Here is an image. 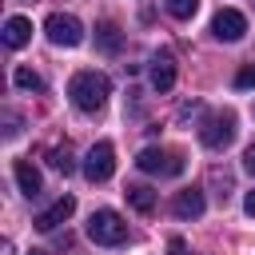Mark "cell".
<instances>
[{
	"mask_svg": "<svg viewBox=\"0 0 255 255\" xmlns=\"http://www.w3.org/2000/svg\"><path fill=\"white\" fill-rule=\"evenodd\" d=\"M199 139H203V147L223 151V147L235 139V116H231V112H207L203 124H199Z\"/></svg>",
	"mask_w": 255,
	"mask_h": 255,
	"instance_id": "cell-3",
	"label": "cell"
},
{
	"mask_svg": "<svg viewBox=\"0 0 255 255\" xmlns=\"http://www.w3.org/2000/svg\"><path fill=\"white\" fill-rule=\"evenodd\" d=\"M203 207H207V199H203L199 187H183V191H175V199H171V211H175L179 219H199Z\"/></svg>",
	"mask_w": 255,
	"mask_h": 255,
	"instance_id": "cell-9",
	"label": "cell"
},
{
	"mask_svg": "<svg viewBox=\"0 0 255 255\" xmlns=\"http://www.w3.org/2000/svg\"><path fill=\"white\" fill-rule=\"evenodd\" d=\"M48 163H52L56 171H64V175H68V171L76 167V163H72V147H68V143H64V147H52V151H48Z\"/></svg>",
	"mask_w": 255,
	"mask_h": 255,
	"instance_id": "cell-16",
	"label": "cell"
},
{
	"mask_svg": "<svg viewBox=\"0 0 255 255\" xmlns=\"http://www.w3.org/2000/svg\"><path fill=\"white\" fill-rule=\"evenodd\" d=\"M12 175H16V183H20V191L32 199V195H40V187H44V179H40V171L32 167V159H16L12 163Z\"/></svg>",
	"mask_w": 255,
	"mask_h": 255,
	"instance_id": "cell-10",
	"label": "cell"
},
{
	"mask_svg": "<svg viewBox=\"0 0 255 255\" xmlns=\"http://www.w3.org/2000/svg\"><path fill=\"white\" fill-rule=\"evenodd\" d=\"M235 88H255V64H243L235 72Z\"/></svg>",
	"mask_w": 255,
	"mask_h": 255,
	"instance_id": "cell-19",
	"label": "cell"
},
{
	"mask_svg": "<svg viewBox=\"0 0 255 255\" xmlns=\"http://www.w3.org/2000/svg\"><path fill=\"white\" fill-rule=\"evenodd\" d=\"M124 195H128V203H131L139 215H151V211H155V191H151L147 183H131Z\"/></svg>",
	"mask_w": 255,
	"mask_h": 255,
	"instance_id": "cell-13",
	"label": "cell"
},
{
	"mask_svg": "<svg viewBox=\"0 0 255 255\" xmlns=\"http://www.w3.org/2000/svg\"><path fill=\"white\" fill-rule=\"evenodd\" d=\"M72 211H76V199H72V195H60L52 207H44V211L36 215V231H56L60 223L72 219Z\"/></svg>",
	"mask_w": 255,
	"mask_h": 255,
	"instance_id": "cell-8",
	"label": "cell"
},
{
	"mask_svg": "<svg viewBox=\"0 0 255 255\" xmlns=\"http://www.w3.org/2000/svg\"><path fill=\"white\" fill-rule=\"evenodd\" d=\"M167 251H171V255H187V243H183V239H171V247H167Z\"/></svg>",
	"mask_w": 255,
	"mask_h": 255,
	"instance_id": "cell-22",
	"label": "cell"
},
{
	"mask_svg": "<svg viewBox=\"0 0 255 255\" xmlns=\"http://www.w3.org/2000/svg\"><path fill=\"white\" fill-rule=\"evenodd\" d=\"M68 96H72V104L80 108V112H100L104 104H108V96H112V80L104 76V72H96V68H84V72H76L72 80H68Z\"/></svg>",
	"mask_w": 255,
	"mask_h": 255,
	"instance_id": "cell-1",
	"label": "cell"
},
{
	"mask_svg": "<svg viewBox=\"0 0 255 255\" xmlns=\"http://www.w3.org/2000/svg\"><path fill=\"white\" fill-rule=\"evenodd\" d=\"M32 40V20L28 16H8L4 20V44L8 48H24Z\"/></svg>",
	"mask_w": 255,
	"mask_h": 255,
	"instance_id": "cell-11",
	"label": "cell"
},
{
	"mask_svg": "<svg viewBox=\"0 0 255 255\" xmlns=\"http://www.w3.org/2000/svg\"><path fill=\"white\" fill-rule=\"evenodd\" d=\"M163 8H167V16H175V20H191V16L199 12V0H163Z\"/></svg>",
	"mask_w": 255,
	"mask_h": 255,
	"instance_id": "cell-15",
	"label": "cell"
},
{
	"mask_svg": "<svg viewBox=\"0 0 255 255\" xmlns=\"http://www.w3.org/2000/svg\"><path fill=\"white\" fill-rule=\"evenodd\" d=\"M175 84V60L171 56H155L151 60V88L155 92H171Z\"/></svg>",
	"mask_w": 255,
	"mask_h": 255,
	"instance_id": "cell-12",
	"label": "cell"
},
{
	"mask_svg": "<svg viewBox=\"0 0 255 255\" xmlns=\"http://www.w3.org/2000/svg\"><path fill=\"white\" fill-rule=\"evenodd\" d=\"M211 32H215V40L235 44V40H243V36H247V16H243V12H235V8H219V12H215V20H211Z\"/></svg>",
	"mask_w": 255,
	"mask_h": 255,
	"instance_id": "cell-7",
	"label": "cell"
},
{
	"mask_svg": "<svg viewBox=\"0 0 255 255\" xmlns=\"http://www.w3.org/2000/svg\"><path fill=\"white\" fill-rule=\"evenodd\" d=\"M243 211L255 219V191H247V199H243Z\"/></svg>",
	"mask_w": 255,
	"mask_h": 255,
	"instance_id": "cell-21",
	"label": "cell"
},
{
	"mask_svg": "<svg viewBox=\"0 0 255 255\" xmlns=\"http://www.w3.org/2000/svg\"><path fill=\"white\" fill-rule=\"evenodd\" d=\"M211 183L219 187V191H215L219 199H227V195H231V171H223V167H211Z\"/></svg>",
	"mask_w": 255,
	"mask_h": 255,
	"instance_id": "cell-18",
	"label": "cell"
},
{
	"mask_svg": "<svg viewBox=\"0 0 255 255\" xmlns=\"http://www.w3.org/2000/svg\"><path fill=\"white\" fill-rule=\"evenodd\" d=\"M120 40H124V36H120V28H116L112 20H104V24L96 28V44H100V52H108V56L120 52Z\"/></svg>",
	"mask_w": 255,
	"mask_h": 255,
	"instance_id": "cell-14",
	"label": "cell"
},
{
	"mask_svg": "<svg viewBox=\"0 0 255 255\" xmlns=\"http://www.w3.org/2000/svg\"><path fill=\"white\" fill-rule=\"evenodd\" d=\"M88 239L100 243V247H120V243H128V223H124V215L112 211V207L92 211V219H88Z\"/></svg>",
	"mask_w": 255,
	"mask_h": 255,
	"instance_id": "cell-2",
	"label": "cell"
},
{
	"mask_svg": "<svg viewBox=\"0 0 255 255\" xmlns=\"http://www.w3.org/2000/svg\"><path fill=\"white\" fill-rule=\"evenodd\" d=\"M135 167L147 175H179L183 171V155L179 151H163V147H143L135 155Z\"/></svg>",
	"mask_w": 255,
	"mask_h": 255,
	"instance_id": "cell-5",
	"label": "cell"
},
{
	"mask_svg": "<svg viewBox=\"0 0 255 255\" xmlns=\"http://www.w3.org/2000/svg\"><path fill=\"white\" fill-rule=\"evenodd\" d=\"M12 80H16V88H24V92H40L44 84H40V76L32 72V68H16L12 72Z\"/></svg>",
	"mask_w": 255,
	"mask_h": 255,
	"instance_id": "cell-17",
	"label": "cell"
},
{
	"mask_svg": "<svg viewBox=\"0 0 255 255\" xmlns=\"http://www.w3.org/2000/svg\"><path fill=\"white\" fill-rule=\"evenodd\" d=\"M44 32H48V40L60 44V48H76V44L84 40V24H80L72 12H52V16L44 20Z\"/></svg>",
	"mask_w": 255,
	"mask_h": 255,
	"instance_id": "cell-4",
	"label": "cell"
},
{
	"mask_svg": "<svg viewBox=\"0 0 255 255\" xmlns=\"http://www.w3.org/2000/svg\"><path fill=\"white\" fill-rule=\"evenodd\" d=\"M112 171H116V147H112L108 139L92 143L88 155H84V175H88L92 183H104V179H112Z\"/></svg>",
	"mask_w": 255,
	"mask_h": 255,
	"instance_id": "cell-6",
	"label": "cell"
},
{
	"mask_svg": "<svg viewBox=\"0 0 255 255\" xmlns=\"http://www.w3.org/2000/svg\"><path fill=\"white\" fill-rule=\"evenodd\" d=\"M243 167H247V171H251V175H255V143H251V147H247V151H243Z\"/></svg>",
	"mask_w": 255,
	"mask_h": 255,
	"instance_id": "cell-20",
	"label": "cell"
},
{
	"mask_svg": "<svg viewBox=\"0 0 255 255\" xmlns=\"http://www.w3.org/2000/svg\"><path fill=\"white\" fill-rule=\"evenodd\" d=\"M28 255H48V251H28Z\"/></svg>",
	"mask_w": 255,
	"mask_h": 255,
	"instance_id": "cell-23",
	"label": "cell"
}]
</instances>
